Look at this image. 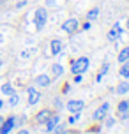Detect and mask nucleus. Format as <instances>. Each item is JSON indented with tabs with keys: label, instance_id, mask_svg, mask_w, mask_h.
I'll return each mask as SVG.
<instances>
[{
	"label": "nucleus",
	"instance_id": "nucleus-1",
	"mask_svg": "<svg viewBox=\"0 0 129 134\" xmlns=\"http://www.w3.org/2000/svg\"><path fill=\"white\" fill-rule=\"evenodd\" d=\"M88 58L87 57H82V58H78L76 62H73V65H71V71H73V74H82L85 72L88 69Z\"/></svg>",
	"mask_w": 129,
	"mask_h": 134
},
{
	"label": "nucleus",
	"instance_id": "nucleus-2",
	"mask_svg": "<svg viewBox=\"0 0 129 134\" xmlns=\"http://www.w3.org/2000/svg\"><path fill=\"white\" fill-rule=\"evenodd\" d=\"M48 21V13L44 7H41V9H37L35 11V27L37 28H42L44 25H46Z\"/></svg>",
	"mask_w": 129,
	"mask_h": 134
},
{
	"label": "nucleus",
	"instance_id": "nucleus-3",
	"mask_svg": "<svg viewBox=\"0 0 129 134\" xmlns=\"http://www.w3.org/2000/svg\"><path fill=\"white\" fill-rule=\"evenodd\" d=\"M83 106H85V102L80 100V99H78V100L73 99V100H69V102H67V109L71 111V113H80V111L83 109Z\"/></svg>",
	"mask_w": 129,
	"mask_h": 134
},
{
	"label": "nucleus",
	"instance_id": "nucleus-4",
	"mask_svg": "<svg viewBox=\"0 0 129 134\" xmlns=\"http://www.w3.org/2000/svg\"><path fill=\"white\" fill-rule=\"evenodd\" d=\"M108 109H110V104H106V102H104V104H101V106L94 111V120H97V122L103 120V118L106 116V113H108Z\"/></svg>",
	"mask_w": 129,
	"mask_h": 134
},
{
	"label": "nucleus",
	"instance_id": "nucleus-5",
	"mask_svg": "<svg viewBox=\"0 0 129 134\" xmlns=\"http://www.w3.org/2000/svg\"><path fill=\"white\" fill-rule=\"evenodd\" d=\"M76 28H78V20H74V18H71V20H67L66 23H62V30L67 32V34L76 32Z\"/></svg>",
	"mask_w": 129,
	"mask_h": 134
},
{
	"label": "nucleus",
	"instance_id": "nucleus-6",
	"mask_svg": "<svg viewBox=\"0 0 129 134\" xmlns=\"http://www.w3.org/2000/svg\"><path fill=\"white\" fill-rule=\"evenodd\" d=\"M16 125V120L14 118H7L2 125H0V134H9V131Z\"/></svg>",
	"mask_w": 129,
	"mask_h": 134
},
{
	"label": "nucleus",
	"instance_id": "nucleus-7",
	"mask_svg": "<svg viewBox=\"0 0 129 134\" xmlns=\"http://www.w3.org/2000/svg\"><path fill=\"white\" fill-rule=\"evenodd\" d=\"M58 120H60V118H58L57 115H51V116H50V118L44 122V124H46V131H48V132H51V131H53V129L58 125Z\"/></svg>",
	"mask_w": 129,
	"mask_h": 134
},
{
	"label": "nucleus",
	"instance_id": "nucleus-8",
	"mask_svg": "<svg viewBox=\"0 0 129 134\" xmlns=\"http://www.w3.org/2000/svg\"><path fill=\"white\" fill-rule=\"evenodd\" d=\"M39 97H41V94H39L37 90H34V88H28V104H30V106H34L35 102L39 100Z\"/></svg>",
	"mask_w": 129,
	"mask_h": 134
},
{
	"label": "nucleus",
	"instance_id": "nucleus-9",
	"mask_svg": "<svg viewBox=\"0 0 129 134\" xmlns=\"http://www.w3.org/2000/svg\"><path fill=\"white\" fill-rule=\"evenodd\" d=\"M50 116H51V111H50V109H42V111H39V113H37L35 120H37V124H44Z\"/></svg>",
	"mask_w": 129,
	"mask_h": 134
},
{
	"label": "nucleus",
	"instance_id": "nucleus-10",
	"mask_svg": "<svg viewBox=\"0 0 129 134\" xmlns=\"http://www.w3.org/2000/svg\"><path fill=\"white\" fill-rule=\"evenodd\" d=\"M120 32H122V28H120V25L117 23L115 27H113V28H111V30L108 32V39H110V41H115V39H119Z\"/></svg>",
	"mask_w": 129,
	"mask_h": 134
},
{
	"label": "nucleus",
	"instance_id": "nucleus-11",
	"mask_svg": "<svg viewBox=\"0 0 129 134\" xmlns=\"http://www.w3.org/2000/svg\"><path fill=\"white\" fill-rule=\"evenodd\" d=\"M50 46H51V53H53V55H58V53L62 51V42H60L58 39H53Z\"/></svg>",
	"mask_w": 129,
	"mask_h": 134
},
{
	"label": "nucleus",
	"instance_id": "nucleus-12",
	"mask_svg": "<svg viewBox=\"0 0 129 134\" xmlns=\"http://www.w3.org/2000/svg\"><path fill=\"white\" fill-rule=\"evenodd\" d=\"M35 83H37L39 87H48V85H50V78H48L46 74H41V76L35 78Z\"/></svg>",
	"mask_w": 129,
	"mask_h": 134
},
{
	"label": "nucleus",
	"instance_id": "nucleus-13",
	"mask_svg": "<svg viewBox=\"0 0 129 134\" xmlns=\"http://www.w3.org/2000/svg\"><path fill=\"white\" fill-rule=\"evenodd\" d=\"M129 92V83H119V87H117V94H127Z\"/></svg>",
	"mask_w": 129,
	"mask_h": 134
},
{
	"label": "nucleus",
	"instance_id": "nucleus-14",
	"mask_svg": "<svg viewBox=\"0 0 129 134\" xmlns=\"http://www.w3.org/2000/svg\"><path fill=\"white\" fill-rule=\"evenodd\" d=\"M51 72H53L55 76H62V74H64V67H62L60 64H53V67H51Z\"/></svg>",
	"mask_w": 129,
	"mask_h": 134
},
{
	"label": "nucleus",
	"instance_id": "nucleus-15",
	"mask_svg": "<svg viewBox=\"0 0 129 134\" xmlns=\"http://www.w3.org/2000/svg\"><path fill=\"white\" fill-rule=\"evenodd\" d=\"M126 60H129V48H124L119 53V62H126Z\"/></svg>",
	"mask_w": 129,
	"mask_h": 134
},
{
	"label": "nucleus",
	"instance_id": "nucleus-16",
	"mask_svg": "<svg viewBox=\"0 0 129 134\" xmlns=\"http://www.w3.org/2000/svg\"><path fill=\"white\" fill-rule=\"evenodd\" d=\"M120 76H124V78H127L129 76V60L124 62V65L120 67Z\"/></svg>",
	"mask_w": 129,
	"mask_h": 134
},
{
	"label": "nucleus",
	"instance_id": "nucleus-17",
	"mask_svg": "<svg viewBox=\"0 0 129 134\" xmlns=\"http://www.w3.org/2000/svg\"><path fill=\"white\" fill-rule=\"evenodd\" d=\"M127 109H129V100H122V102L119 104V108H117L119 113H124V111H127Z\"/></svg>",
	"mask_w": 129,
	"mask_h": 134
},
{
	"label": "nucleus",
	"instance_id": "nucleus-18",
	"mask_svg": "<svg viewBox=\"0 0 129 134\" xmlns=\"http://www.w3.org/2000/svg\"><path fill=\"white\" fill-rule=\"evenodd\" d=\"M2 94H6V95H13L14 94V90H13V87H11V85H4V87H2Z\"/></svg>",
	"mask_w": 129,
	"mask_h": 134
},
{
	"label": "nucleus",
	"instance_id": "nucleus-19",
	"mask_svg": "<svg viewBox=\"0 0 129 134\" xmlns=\"http://www.w3.org/2000/svg\"><path fill=\"white\" fill-rule=\"evenodd\" d=\"M18 102H20V95H16V94L9 95V104H11V106H16Z\"/></svg>",
	"mask_w": 129,
	"mask_h": 134
},
{
	"label": "nucleus",
	"instance_id": "nucleus-20",
	"mask_svg": "<svg viewBox=\"0 0 129 134\" xmlns=\"http://www.w3.org/2000/svg\"><path fill=\"white\" fill-rule=\"evenodd\" d=\"M97 14H99V9H97V7H94V9H92V11L87 14V18L92 21V20H95V18H97Z\"/></svg>",
	"mask_w": 129,
	"mask_h": 134
},
{
	"label": "nucleus",
	"instance_id": "nucleus-21",
	"mask_svg": "<svg viewBox=\"0 0 129 134\" xmlns=\"http://www.w3.org/2000/svg\"><path fill=\"white\" fill-rule=\"evenodd\" d=\"M78 118H80V113H76V115H73V116H71V118H69V122H71V124H74V122L78 120Z\"/></svg>",
	"mask_w": 129,
	"mask_h": 134
},
{
	"label": "nucleus",
	"instance_id": "nucleus-22",
	"mask_svg": "<svg viewBox=\"0 0 129 134\" xmlns=\"http://www.w3.org/2000/svg\"><path fill=\"white\" fill-rule=\"evenodd\" d=\"M55 104H57V108H58V109L62 108V104H60V99H57V100H55Z\"/></svg>",
	"mask_w": 129,
	"mask_h": 134
},
{
	"label": "nucleus",
	"instance_id": "nucleus-23",
	"mask_svg": "<svg viewBox=\"0 0 129 134\" xmlns=\"http://www.w3.org/2000/svg\"><path fill=\"white\" fill-rule=\"evenodd\" d=\"M18 134H30V132H28V131H25V129H21V131H20Z\"/></svg>",
	"mask_w": 129,
	"mask_h": 134
},
{
	"label": "nucleus",
	"instance_id": "nucleus-24",
	"mask_svg": "<svg viewBox=\"0 0 129 134\" xmlns=\"http://www.w3.org/2000/svg\"><path fill=\"white\" fill-rule=\"evenodd\" d=\"M2 124H4V118H2V116H0V125H2Z\"/></svg>",
	"mask_w": 129,
	"mask_h": 134
},
{
	"label": "nucleus",
	"instance_id": "nucleus-25",
	"mask_svg": "<svg viewBox=\"0 0 129 134\" xmlns=\"http://www.w3.org/2000/svg\"><path fill=\"white\" fill-rule=\"evenodd\" d=\"M127 28H129V18H127Z\"/></svg>",
	"mask_w": 129,
	"mask_h": 134
},
{
	"label": "nucleus",
	"instance_id": "nucleus-26",
	"mask_svg": "<svg viewBox=\"0 0 129 134\" xmlns=\"http://www.w3.org/2000/svg\"><path fill=\"white\" fill-rule=\"evenodd\" d=\"M0 65H2V58H0Z\"/></svg>",
	"mask_w": 129,
	"mask_h": 134
},
{
	"label": "nucleus",
	"instance_id": "nucleus-27",
	"mask_svg": "<svg viewBox=\"0 0 129 134\" xmlns=\"http://www.w3.org/2000/svg\"><path fill=\"white\" fill-rule=\"evenodd\" d=\"M2 2H4V0H0V4H2Z\"/></svg>",
	"mask_w": 129,
	"mask_h": 134
}]
</instances>
